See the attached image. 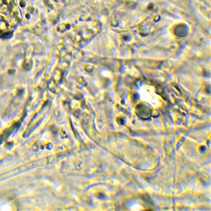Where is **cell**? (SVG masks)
<instances>
[{
	"instance_id": "obj_1",
	"label": "cell",
	"mask_w": 211,
	"mask_h": 211,
	"mask_svg": "<svg viewBox=\"0 0 211 211\" xmlns=\"http://www.w3.org/2000/svg\"><path fill=\"white\" fill-rule=\"evenodd\" d=\"M17 0H0V37L12 33L21 20Z\"/></svg>"
},
{
	"instance_id": "obj_2",
	"label": "cell",
	"mask_w": 211,
	"mask_h": 211,
	"mask_svg": "<svg viewBox=\"0 0 211 211\" xmlns=\"http://www.w3.org/2000/svg\"><path fill=\"white\" fill-rule=\"evenodd\" d=\"M139 93L142 99L147 102L153 107H155L159 103L158 101L157 100L158 98V96L149 88H146L145 87L141 88Z\"/></svg>"
}]
</instances>
